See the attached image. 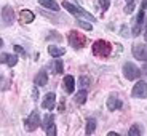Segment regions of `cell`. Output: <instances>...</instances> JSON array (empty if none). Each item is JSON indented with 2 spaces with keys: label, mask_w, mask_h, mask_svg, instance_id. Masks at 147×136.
Listing matches in <instances>:
<instances>
[{
  "label": "cell",
  "mask_w": 147,
  "mask_h": 136,
  "mask_svg": "<svg viewBox=\"0 0 147 136\" xmlns=\"http://www.w3.org/2000/svg\"><path fill=\"white\" fill-rule=\"evenodd\" d=\"M99 3H101V8H102V11H106L107 8H109V5H110V0H99Z\"/></svg>",
  "instance_id": "484cf974"
},
{
  "label": "cell",
  "mask_w": 147,
  "mask_h": 136,
  "mask_svg": "<svg viewBox=\"0 0 147 136\" xmlns=\"http://www.w3.org/2000/svg\"><path fill=\"white\" fill-rule=\"evenodd\" d=\"M142 133H144V128L139 125V123H134V125L128 130V135L129 136H138V135H142Z\"/></svg>",
  "instance_id": "e0dca14e"
},
{
  "label": "cell",
  "mask_w": 147,
  "mask_h": 136,
  "mask_svg": "<svg viewBox=\"0 0 147 136\" xmlns=\"http://www.w3.org/2000/svg\"><path fill=\"white\" fill-rule=\"evenodd\" d=\"M47 133H48L50 136H55V135H56V128H55V125H53V127H50V128L47 130Z\"/></svg>",
  "instance_id": "83f0119b"
},
{
  "label": "cell",
  "mask_w": 147,
  "mask_h": 136,
  "mask_svg": "<svg viewBox=\"0 0 147 136\" xmlns=\"http://www.w3.org/2000/svg\"><path fill=\"white\" fill-rule=\"evenodd\" d=\"M53 122H55V115H53V114H47V115H45V118H43V128L48 130L50 127H53V125H55Z\"/></svg>",
  "instance_id": "d6986e66"
},
{
  "label": "cell",
  "mask_w": 147,
  "mask_h": 136,
  "mask_svg": "<svg viewBox=\"0 0 147 136\" xmlns=\"http://www.w3.org/2000/svg\"><path fill=\"white\" fill-rule=\"evenodd\" d=\"M2 18H3L5 24H8V26H10L11 22H13V19H15V11H13V8L7 5V7L2 10Z\"/></svg>",
  "instance_id": "9c48e42d"
},
{
  "label": "cell",
  "mask_w": 147,
  "mask_h": 136,
  "mask_svg": "<svg viewBox=\"0 0 147 136\" xmlns=\"http://www.w3.org/2000/svg\"><path fill=\"white\" fill-rule=\"evenodd\" d=\"M63 8H64V10H67L69 13H72V15H75V16H82V18L88 19V21H96V18H94L93 15H90L88 11L82 10L80 7H75V5H72L70 2H63Z\"/></svg>",
  "instance_id": "6da1fadb"
},
{
  "label": "cell",
  "mask_w": 147,
  "mask_h": 136,
  "mask_svg": "<svg viewBox=\"0 0 147 136\" xmlns=\"http://www.w3.org/2000/svg\"><path fill=\"white\" fill-rule=\"evenodd\" d=\"M144 10H141L139 11V15H138V19H136V26L133 27V35L136 37V35H139V32H141V29H142V26H144Z\"/></svg>",
  "instance_id": "30bf717a"
},
{
  "label": "cell",
  "mask_w": 147,
  "mask_h": 136,
  "mask_svg": "<svg viewBox=\"0 0 147 136\" xmlns=\"http://www.w3.org/2000/svg\"><path fill=\"white\" fill-rule=\"evenodd\" d=\"M133 56L139 61H147V43H136L133 47Z\"/></svg>",
  "instance_id": "8992f818"
},
{
  "label": "cell",
  "mask_w": 147,
  "mask_h": 136,
  "mask_svg": "<svg viewBox=\"0 0 147 136\" xmlns=\"http://www.w3.org/2000/svg\"><path fill=\"white\" fill-rule=\"evenodd\" d=\"M15 51H16V53H19V55H22V56H26V51L22 50L21 45H15Z\"/></svg>",
  "instance_id": "4316f807"
},
{
  "label": "cell",
  "mask_w": 147,
  "mask_h": 136,
  "mask_svg": "<svg viewBox=\"0 0 147 136\" xmlns=\"http://www.w3.org/2000/svg\"><path fill=\"white\" fill-rule=\"evenodd\" d=\"M144 39H146V42H147V30L144 32Z\"/></svg>",
  "instance_id": "e575fe53"
},
{
  "label": "cell",
  "mask_w": 147,
  "mask_h": 136,
  "mask_svg": "<svg viewBox=\"0 0 147 136\" xmlns=\"http://www.w3.org/2000/svg\"><path fill=\"white\" fill-rule=\"evenodd\" d=\"M32 95H34V99H37V87H35V88H34Z\"/></svg>",
  "instance_id": "d6a6232c"
},
{
  "label": "cell",
  "mask_w": 147,
  "mask_h": 136,
  "mask_svg": "<svg viewBox=\"0 0 147 136\" xmlns=\"http://www.w3.org/2000/svg\"><path fill=\"white\" fill-rule=\"evenodd\" d=\"M94 130H96V120L94 118H88L86 120V135L94 133Z\"/></svg>",
  "instance_id": "ffe728a7"
},
{
  "label": "cell",
  "mask_w": 147,
  "mask_h": 136,
  "mask_svg": "<svg viewBox=\"0 0 147 136\" xmlns=\"http://www.w3.org/2000/svg\"><path fill=\"white\" fill-rule=\"evenodd\" d=\"M133 10H134V2H131V3H126V7H125V13H126V15L133 13Z\"/></svg>",
  "instance_id": "d4e9b609"
},
{
  "label": "cell",
  "mask_w": 147,
  "mask_h": 136,
  "mask_svg": "<svg viewBox=\"0 0 147 136\" xmlns=\"http://www.w3.org/2000/svg\"><path fill=\"white\" fill-rule=\"evenodd\" d=\"M86 96H88V93H86V90H80V91L75 95V98H74V101L77 104H83L85 101H86Z\"/></svg>",
  "instance_id": "ac0fdd59"
},
{
  "label": "cell",
  "mask_w": 147,
  "mask_h": 136,
  "mask_svg": "<svg viewBox=\"0 0 147 136\" xmlns=\"http://www.w3.org/2000/svg\"><path fill=\"white\" fill-rule=\"evenodd\" d=\"M126 2H128V3H131V2H134V0H126Z\"/></svg>",
  "instance_id": "d590c367"
},
{
  "label": "cell",
  "mask_w": 147,
  "mask_h": 136,
  "mask_svg": "<svg viewBox=\"0 0 147 136\" xmlns=\"http://www.w3.org/2000/svg\"><path fill=\"white\" fill-rule=\"evenodd\" d=\"M42 106H43V109H48V110L55 109V106H56V95L55 93H47L43 101H42Z\"/></svg>",
  "instance_id": "ba28073f"
},
{
  "label": "cell",
  "mask_w": 147,
  "mask_h": 136,
  "mask_svg": "<svg viewBox=\"0 0 147 136\" xmlns=\"http://www.w3.org/2000/svg\"><path fill=\"white\" fill-rule=\"evenodd\" d=\"M63 87L66 88L67 93H74V90H75V78L72 75H66L63 80Z\"/></svg>",
  "instance_id": "8fae6325"
},
{
  "label": "cell",
  "mask_w": 147,
  "mask_h": 136,
  "mask_svg": "<svg viewBox=\"0 0 147 136\" xmlns=\"http://www.w3.org/2000/svg\"><path fill=\"white\" fill-rule=\"evenodd\" d=\"M69 43L72 45L74 48H82L85 45V39L78 32L72 30V32H69Z\"/></svg>",
  "instance_id": "52a82bcc"
},
{
  "label": "cell",
  "mask_w": 147,
  "mask_h": 136,
  "mask_svg": "<svg viewBox=\"0 0 147 136\" xmlns=\"http://www.w3.org/2000/svg\"><path fill=\"white\" fill-rule=\"evenodd\" d=\"M121 106H123V103L118 99L117 96H110L109 99H107V109L109 110H117V109H120Z\"/></svg>",
  "instance_id": "4fadbf2b"
},
{
  "label": "cell",
  "mask_w": 147,
  "mask_h": 136,
  "mask_svg": "<svg viewBox=\"0 0 147 136\" xmlns=\"http://www.w3.org/2000/svg\"><path fill=\"white\" fill-rule=\"evenodd\" d=\"M48 53H50L53 58H59V56L64 55V48L63 47H55V45H51V47H48Z\"/></svg>",
  "instance_id": "9a60e30c"
},
{
  "label": "cell",
  "mask_w": 147,
  "mask_h": 136,
  "mask_svg": "<svg viewBox=\"0 0 147 136\" xmlns=\"http://www.w3.org/2000/svg\"><path fill=\"white\" fill-rule=\"evenodd\" d=\"M38 123H40V114L38 110H32V114L24 120V128L27 131H34L35 128H38Z\"/></svg>",
  "instance_id": "277c9868"
},
{
  "label": "cell",
  "mask_w": 147,
  "mask_h": 136,
  "mask_svg": "<svg viewBox=\"0 0 147 136\" xmlns=\"http://www.w3.org/2000/svg\"><path fill=\"white\" fill-rule=\"evenodd\" d=\"M34 13L32 11H29V10H22L21 11V21L24 22V24H29V22H32L34 21Z\"/></svg>",
  "instance_id": "2e32d148"
},
{
  "label": "cell",
  "mask_w": 147,
  "mask_h": 136,
  "mask_svg": "<svg viewBox=\"0 0 147 136\" xmlns=\"http://www.w3.org/2000/svg\"><path fill=\"white\" fill-rule=\"evenodd\" d=\"M64 107H66V103H64V101H63V103H61V104H59V106H58L59 112H64Z\"/></svg>",
  "instance_id": "f546056e"
},
{
  "label": "cell",
  "mask_w": 147,
  "mask_h": 136,
  "mask_svg": "<svg viewBox=\"0 0 147 136\" xmlns=\"http://www.w3.org/2000/svg\"><path fill=\"white\" fill-rule=\"evenodd\" d=\"M34 82H35L37 87H45V85L48 83V74L45 72V70H38V74L35 75Z\"/></svg>",
  "instance_id": "7c38bea8"
},
{
  "label": "cell",
  "mask_w": 147,
  "mask_h": 136,
  "mask_svg": "<svg viewBox=\"0 0 147 136\" xmlns=\"http://www.w3.org/2000/svg\"><path fill=\"white\" fill-rule=\"evenodd\" d=\"M78 26H80L82 29H85V30H91V29H93V24H91V22H85V21H78Z\"/></svg>",
  "instance_id": "603a6c76"
},
{
  "label": "cell",
  "mask_w": 147,
  "mask_h": 136,
  "mask_svg": "<svg viewBox=\"0 0 147 136\" xmlns=\"http://www.w3.org/2000/svg\"><path fill=\"white\" fill-rule=\"evenodd\" d=\"M78 82H80V85H82V87H88V85L91 83L90 77H85V75H82V77H80V80H78Z\"/></svg>",
  "instance_id": "cb8c5ba5"
},
{
  "label": "cell",
  "mask_w": 147,
  "mask_h": 136,
  "mask_svg": "<svg viewBox=\"0 0 147 136\" xmlns=\"http://www.w3.org/2000/svg\"><path fill=\"white\" fill-rule=\"evenodd\" d=\"M7 59H8V53H2L0 55V63H7Z\"/></svg>",
  "instance_id": "f1b7e54d"
},
{
  "label": "cell",
  "mask_w": 147,
  "mask_h": 136,
  "mask_svg": "<svg viewBox=\"0 0 147 136\" xmlns=\"http://www.w3.org/2000/svg\"><path fill=\"white\" fill-rule=\"evenodd\" d=\"M123 75H125V78H128V80H136L141 75V69L136 67L133 63H125L123 64Z\"/></svg>",
  "instance_id": "3957f363"
},
{
  "label": "cell",
  "mask_w": 147,
  "mask_h": 136,
  "mask_svg": "<svg viewBox=\"0 0 147 136\" xmlns=\"http://www.w3.org/2000/svg\"><path fill=\"white\" fill-rule=\"evenodd\" d=\"M141 7H142L144 10H147V0H142V3H141Z\"/></svg>",
  "instance_id": "1f68e13d"
},
{
  "label": "cell",
  "mask_w": 147,
  "mask_h": 136,
  "mask_svg": "<svg viewBox=\"0 0 147 136\" xmlns=\"http://www.w3.org/2000/svg\"><path fill=\"white\" fill-rule=\"evenodd\" d=\"M110 51H112V47H110L109 42L106 40H96L94 43H93V53H94L96 56H109Z\"/></svg>",
  "instance_id": "7a4b0ae2"
},
{
  "label": "cell",
  "mask_w": 147,
  "mask_h": 136,
  "mask_svg": "<svg viewBox=\"0 0 147 136\" xmlns=\"http://www.w3.org/2000/svg\"><path fill=\"white\" fill-rule=\"evenodd\" d=\"M142 74L147 77V61H146V64H144V67H142Z\"/></svg>",
  "instance_id": "4dcf8cb0"
},
{
  "label": "cell",
  "mask_w": 147,
  "mask_h": 136,
  "mask_svg": "<svg viewBox=\"0 0 147 136\" xmlns=\"http://www.w3.org/2000/svg\"><path fill=\"white\" fill-rule=\"evenodd\" d=\"M3 47V40H2V39H0V48Z\"/></svg>",
  "instance_id": "836d02e7"
},
{
  "label": "cell",
  "mask_w": 147,
  "mask_h": 136,
  "mask_svg": "<svg viewBox=\"0 0 147 136\" xmlns=\"http://www.w3.org/2000/svg\"><path fill=\"white\" fill-rule=\"evenodd\" d=\"M55 70H56V74H63L64 64H63V61H61V59H56V61H55Z\"/></svg>",
  "instance_id": "7402d4cb"
},
{
  "label": "cell",
  "mask_w": 147,
  "mask_h": 136,
  "mask_svg": "<svg viewBox=\"0 0 147 136\" xmlns=\"http://www.w3.org/2000/svg\"><path fill=\"white\" fill-rule=\"evenodd\" d=\"M131 96L136 98V99H144L147 98V83L144 80L138 82L134 87H133V91H131Z\"/></svg>",
  "instance_id": "5b68a950"
},
{
  "label": "cell",
  "mask_w": 147,
  "mask_h": 136,
  "mask_svg": "<svg viewBox=\"0 0 147 136\" xmlns=\"http://www.w3.org/2000/svg\"><path fill=\"white\" fill-rule=\"evenodd\" d=\"M7 64H8V66H10V67L16 66V64H18V56H16V55H8Z\"/></svg>",
  "instance_id": "44dd1931"
},
{
  "label": "cell",
  "mask_w": 147,
  "mask_h": 136,
  "mask_svg": "<svg viewBox=\"0 0 147 136\" xmlns=\"http://www.w3.org/2000/svg\"><path fill=\"white\" fill-rule=\"evenodd\" d=\"M38 3H40L42 7L48 8V10H51V11H58L59 10V5L56 3L55 0H38Z\"/></svg>",
  "instance_id": "5bb4252c"
}]
</instances>
